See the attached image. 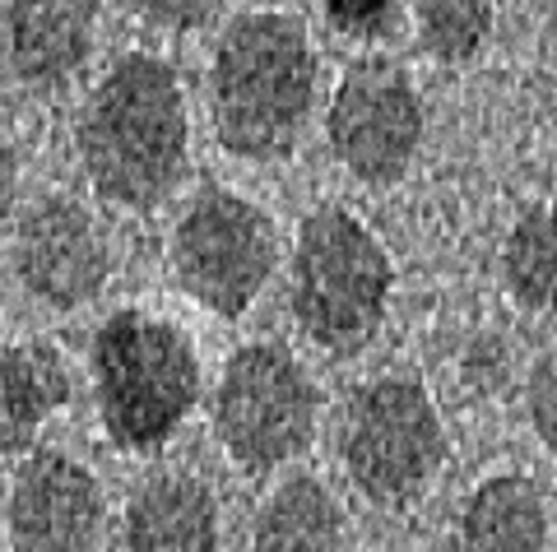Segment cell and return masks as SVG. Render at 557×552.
Masks as SVG:
<instances>
[{
	"mask_svg": "<svg viewBox=\"0 0 557 552\" xmlns=\"http://www.w3.org/2000/svg\"><path fill=\"white\" fill-rule=\"evenodd\" d=\"M79 167L98 200L116 210H159L190 163V116L182 79L149 51L121 57L75 126Z\"/></svg>",
	"mask_w": 557,
	"mask_h": 552,
	"instance_id": "obj_1",
	"label": "cell"
},
{
	"mask_svg": "<svg viewBox=\"0 0 557 552\" xmlns=\"http://www.w3.org/2000/svg\"><path fill=\"white\" fill-rule=\"evenodd\" d=\"M317 108V51L293 14L256 10L223 28L209 65L214 135L233 159L270 163L298 149Z\"/></svg>",
	"mask_w": 557,
	"mask_h": 552,
	"instance_id": "obj_2",
	"label": "cell"
},
{
	"mask_svg": "<svg viewBox=\"0 0 557 552\" xmlns=\"http://www.w3.org/2000/svg\"><path fill=\"white\" fill-rule=\"evenodd\" d=\"M94 400L121 451H159L200 400V357L182 325L116 312L94 335Z\"/></svg>",
	"mask_w": 557,
	"mask_h": 552,
	"instance_id": "obj_3",
	"label": "cell"
},
{
	"mask_svg": "<svg viewBox=\"0 0 557 552\" xmlns=\"http://www.w3.org/2000/svg\"><path fill=\"white\" fill-rule=\"evenodd\" d=\"M395 292V265L368 223L339 204L302 218L293 247V316L317 349L354 357L376 339Z\"/></svg>",
	"mask_w": 557,
	"mask_h": 552,
	"instance_id": "obj_4",
	"label": "cell"
},
{
	"mask_svg": "<svg viewBox=\"0 0 557 552\" xmlns=\"http://www.w3.org/2000/svg\"><path fill=\"white\" fill-rule=\"evenodd\" d=\"M321 423V390L284 343H247L214 390V437L247 474L298 460Z\"/></svg>",
	"mask_w": 557,
	"mask_h": 552,
	"instance_id": "obj_5",
	"label": "cell"
},
{
	"mask_svg": "<svg viewBox=\"0 0 557 552\" xmlns=\"http://www.w3.org/2000/svg\"><path fill=\"white\" fill-rule=\"evenodd\" d=\"M344 474L376 506H409L446 460V427L432 394L409 376H381L348 404L339 437Z\"/></svg>",
	"mask_w": 557,
	"mask_h": 552,
	"instance_id": "obj_6",
	"label": "cell"
},
{
	"mask_svg": "<svg viewBox=\"0 0 557 552\" xmlns=\"http://www.w3.org/2000/svg\"><path fill=\"white\" fill-rule=\"evenodd\" d=\"M278 265L274 223L247 196L209 186L172 233V274L196 306L223 321L247 316Z\"/></svg>",
	"mask_w": 557,
	"mask_h": 552,
	"instance_id": "obj_7",
	"label": "cell"
},
{
	"mask_svg": "<svg viewBox=\"0 0 557 552\" xmlns=\"http://www.w3.org/2000/svg\"><path fill=\"white\" fill-rule=\"evenodd\" d=\"M423 98L418 84L391 57H358L344 71L325 108V140L348 177L391 186L409 172L423 145Z\"/></svg>",
	"mask_w": 557,
	"mask_h": 552,
	"instance_id": "obj_8",
	"label": "cell"
},
{
	"mask_svg": "<svg viewBox=\"0 0 557 552\" xmlns=\"http://www.w3.org/2000/svg\"><path fill=\"white\" fill-rule=\"evenodd\" d=\"M14 274L42 306H89L112 279V247L102 223L70 196H42L14 237Z\"/></svg>",
	"mask_w": 557,
	"mask_h": 552,
	"instance_id": "obj_9",
	"label": "cell"
},
{
	"mask_svg": "<svg viewBox=\"0 0 557 552\" xmlns=\"http://www.w3.org/2000/svg\"><path fill=\"white\" fill-rule=\"evenodd\" d=\"M102 488L79 460L38 451L24 460L10 488V548L14 552H94L102 534Z\"/></svg>",
	"mask_w": 557,
	"mask_h": 552,
	"instance_id": "obj_10",
	"label": "cell"
},
{
	"mask_svg": "<svg viewBox=\"0 0 557 552\" xmlns=\"http://www.w3.org/2000/svg\"><path fill=\"white\" fill-rule=\"evenodd\" d=\"M98 38V0H5V47L14 75L65 84L89 61Z\"/></svg>",
	"mask_w": 557,
	"mask_h": 552,
	"instance_id": "obj_11",
	"label": "cell"
},
{
	"mask_svg": "<svg viewBox=\"0 0 557 552\" xmlns=\"http://www.w3.org/2000/svg\"><path fill=\"white\" fill-rule=\"evenodd\" d=\"M126 552H219V502L200 478L163 474L126 506Z\"/></svg>",
	"mask_w": 557,
	"mask_h": 552,
	"instance_id": "obj_12",
	"label": "cell"
},
{
	"mask_svg": "<svg viewBox=\"0 0 557 552\" xmlns=\"http://www.w3.org/2000/svg\"><path fill=\"white\" fill-rule=\"evenodd\" d=\"M70 362L47 339H24L0 353V455L28 451L42 423L70 404Z\"/></svg>",
	"mask_w": 557,
	"mask_h": 552,
	"instance_id": "obj_13",
	"label": "cell"
},
{
	"mask_svg": "<svg viewBox=\"0 0 557 552\" xmlns=\"http://www.w3.org/2000/svg\"><path fill=\"white\" fill-rule=\"evenodd\" d=\"M460 552H548V506L525 474H497L465 497Z\"/></svg>",
	"mask_w": 557,
	"mask_h": 552,
	"instance_id": "obj_14",
	"label": "cell"
},
{
	"mask_svg": "<svg viewBox=\"0 0 557 552\" xmlns=\"http://www.w3.org/2000/svg\"><path fill=\"white\" fill-rule=\"evenodd\" d=\"M256 552H344V511L317 478H288L256 515Z\"/></svg>",
	"mask_w": 557,
	"mask_h": 552,
	"instance_id": "obj_15",
	"label": "cell"
},
{
	"mask_svg": "<svg viewBox=\"0 0 557 552\" xmlns=\"http://www.w3.org/2000/svg\"><path fill=\"white\" fill-rule=\"evenodd\" d=\"M502 284L534 316H557V210L534 204L502 241Z\"/></svg>",
	"mask_w": 557,
	"mask_h": 552,
	"instance_id": "obj_16",
	"label": "cell"
},
{
	"mask_svg": "<svg viewBox=\"0 0 557 552\" xmlns=\"http://www.w3.org/2000/svg\"><path fill=\"white\" fill-rule=\"evenodd\" d=\"M413 20H418V42H423L432 61L465 65L493 38L497 5L493 0H413Z\"/></svg>",
	"mask_w": 557,
	"mask_h": 552,
	"instance_id": "obj_17",
	"label": "cell"
},
{
	"mask_svg": "<svg viewBox=\"0 0 557 552\" xmlns=\"http://www.w3.org/2000/svg\"><path fill=\"white\" fill-rule=\"evenodd\" d=\"M525 409H530V427L544 441V451L557 455V349L530 367V386H525Z\"/></svg>",
	"mask_w": 557,
	"mask_h": 552,
	"instance_id": "obj_18",
	"label": "cell"
},
{
	"mask_svg": "<svg viewBox=\"0 0 557 552\" xmlns=\"http://www.w3.org/2000/svg\"><path fill=\"white\" fill-rule=\"evenodd\" d=\"M321 14L344 38H376L399 14V0H321Z\"/></svg>",
	"mask_w": 557,
	"mask_h": 552,
	"instance_id": "obj_19",
	"label": "cell"
},
{
	"mask_svg": "<svg viewBox=\"0 0 557 552\" xmlns=\"http://www.w3.org/2000/svg\"><path fill=\"white\" fill-rule=\"evenodd\" d=\"M135 14L153 28L168 33H196L200 24H209V14L219 10V0H131Z\"/></svg>",
	"mask_w": 557,
	"mask_h": 552,
	"instance_id": "obj_20",
	"label": "cell"
},
{
	"mask_svg": "<svg viewBox=\"0 0 557 552\" xmlns=\"http://www.w3.org/2000/svg\"><path fill=\"white\" fill-rule=\"evenodd\" d=\"M14 196H20V159H14V149L5 145V135H0V223L10 218Z\"/></svg>",
	"mask_w": 557,
	"mask_h": 552,
	"instance_id": "obj_21",
	"label": "cell"
}]
</instances>
